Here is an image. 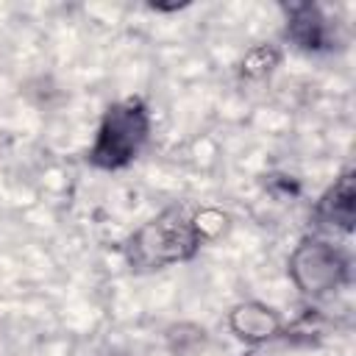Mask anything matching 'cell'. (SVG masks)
<instances>
[{
  "instance_id": "obj_1",
  "label": "cell",
  "mask_w": 356,
  "mask_h": 356,
  "mask_svg": "<svg viewBox=\"0 0 356 356\" xmlns=\"http://www.w3.org/2000/svg\"><path fill=\"white\" fill-rule=\"evenodd\" d=\"M203 228L186 206H170L142 228L125 245V259L134 270H164L189 261L203 245Z\"/></svg>"
},
{
  "instance_id": "obj_2",
  "label": "cell",
  "mask_w": 356,
  "mask_h": 356,
  "mask_svg": "<svg viewBox=\"0 0 356 356\" xmlns=\"http://www.w3.org/2000/svg\"><path fill=\"white\" fill-rule=\"evenodd\" d=\"M150 134V114L139 97L117 100L106 108L95 145L89 150V161L97 170H122L128 167L145 147Z\"/></svg>"
},
{
  "instance_id": "obj_3",
  "label": "cell",
  "mask_w": 356,
  "mask_h": 356,
  "mask_svg": "<svg viewBox=\"0 0 356 356\" xmlns=\"http://www.w3.org/2000/svg\"><path fill=\"white\" fill-rule=\"evenodd\" d=\"M289 275L306 295L334 292L345 278V259L323 239H306L289 259Z\"/></svg>"
},
{
  "instance_id": "obj_4",
  "label": "cell",
  "mask_w": 356,
  "mask_h": 356,
  "mask_svg": "<svg viewBox=\"0 0 356 356\" xmlns=\"http://www.w3.org/2000/svg\"><path fill=\"white\" fill-rule=\"evenodd\" d=\"M228 325L231 331L248 342V345H259V342H267L273 339L278 331H281V317L275 309L259 303V300H248V303H239L231 317H228Z\"/></svg>"
},
{
  "instance_id": "obj_5",
  "label": "cell",
  "mask_w": 356,
  "mask_h": 356,
  "mask_svg": "<svg viewBox=\"0 0 356 356\" xmlns=\"http://www.w3.org/2000/svg\"><path fill=\"white\" fill-rule=\"evenodd\" d=\"M356 214V189H353V172H345L317 203V217L328 225H337L342 231H350Z\"/></svg>"
},
{
  "instance_id": "obj_6",
  "label": "cell",
  "mask_w": 356,
  "mask_h": 356,
  "mask_svg": "<svg viewBox=\"0 0 356 356\" xmlns=\"http://www.w3.org/2000/svg\"><path fill=\"white\" fill-rule=\"evenodd\" d=\"M289 36L306 50H317L328 42V25L314 6H298V8H292Z\"/></svg>"
},
{
  "instance_id": "obj_7",
  "label": "cell",
  "mask_w": 356,
  "mask_h": 356,
  "mask_svg": "<svg viewBox=\"0 0 356 356\" xmlns=\"http://www.w3.org/2000/svg\"><path fill=\"white\" fill-rule=\"evenodd\" d=\"M275 61H278V53H275V50L259 47V50H253V53L245 58V72H248V75H264V72L273 70Z\"/></svg>"
}]
</instances>
